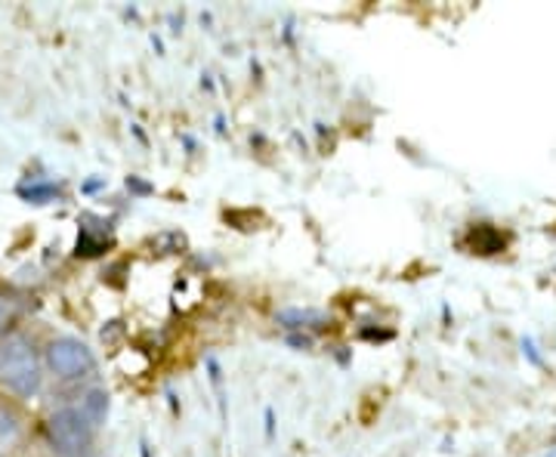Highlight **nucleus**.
Listing matches in <instances>:
<instances>
[{
	"label": "nucleus",
	"mask_w": 556,
	"mask_h": 457,
	"mask_svg": "<svg viewBox=\"0 0 556 457\" xmlns=\"http://www.w3.org/2000/svg\"><path fill=\"white\" fill-rule=\"evenodd\" d=\"M40 358L35 343L25 334H13L0 343V386L20 398H31L40 393Z\"/></svg>",
	"instance_id": "f257e3e1"
},
{
	"label": "nucleus",
	"mask_w": 556,
	"mask_h": 457,
	"mask_svg": "<svg viewBox=\"0 0 556 457\" xmlns=\"http://www.w3.org/2000/svg\"><path fill=\"white\" fill-rule=\"evenodd\" d=\"M93 423L80 415V408H62L47 423L50 445L60 457H87L93 445Z\"/></svg>",
	"instance_id": "f03ea898"
},
{
	"label": "nucleus",
	"mask_w": 556,
	"mask_h": 457,
	"mask_svg": "<svg viewBox=\"0 0 556 457\" xmlns=\"http://www.w3.org/2000/svg\"><path fill=\"white\" fill-rule=\"evenodd\" d=\"M47 368L60 380H84L97 375V356L87 343L75 338H56L47 346Z\"/></svg>",
	"instance_id": "7ed1b4c3"
},
{
	"label": "nucleus",
	"mask_w": 556,
	"mask_h": 457,
	"mask_svg": "<svg viewBox=\"0 0 556 457\" xmlns=\"http://www.w3.org/2000/svg\"><path fill=\"white\" fill-rule=\"evenodd\" d=\"M80 415L93 423V430L102 427L105 418H109V393H105V390H90V393L84 396V402H80Z\"/></svg>",
	"instance_id": "20e7f679"
},
{
	"label": "nucleus",
	"mask_w": 556,
	"mask_h": 457,
	"mask_svg": "<svg viewBox=\"0 0 556 457\" xmlns=\"http://www.w3.org/2000/svg\"><path fill=\"white\" fill-rule=\"evenodd\" d=\"M278 325H285V328H318V325H325L328 316L325 313H316V309H281L276 316Z\"/></svg>",
	"instance_id": "39448f33"
},
{
	"label": "nucleus",
	"mask_w": 556,
	"mask_h": 457,
	"mask_svg": "<svg viewBox=\"0 0 556 457\" xmlns=\"http://www.w3.org/2000/svg\"><path fill=\"white\" fill-rule=\"evenodd\" d=\"M20 430H22L20 415H16L13 408L0 405V448H3V445H13V442L20 439Z\"/></svg>",
	"instance_id": "423d86ee"
},
{
	"label": "nucleus",
	"mask_w": 556,
	"mask_h": 457,
	"mask_svg": "<svg viewBox=\"0 0 556 457\" xmlns=\"http://www.w3.org/2000/svg\"><path fill=\"white\" fill-rule=\"evenodd\" d=\"M22 195H25L28 201H35V204H43V201L56 199V195H60V189H56V186H35V189H25Z\"/></svg>",
	"instance_id": "0eeeda50"
},
{
	"label": "nucleus",
	"mask_w": 556,
	"mask_h": 457,
	"mask_svg": "<svg viewBox=\"0 0 556 457\" xmlns=\"http://www.w3.org/2000/svg\"><path fill=\"white\" fill-rule=\"evenodd\" d=\"M522 350H526V353H529V358H532V361H535V365H541V358H538V353H535V343H532V340H522Z\"/></svg>",
	"instance_id": "6e6552de"
},
{
	"label": "nucleus",
	"mask_w": 556,
	"mask_h": 457,
	"mask_svg": "<svg viewBox=\"0 0 556 457\" xmlns=\"http://www.w3.org/2000/svg\"><path fill=\"white\" fill-rule=\"evenodd\" d=\"M127 189H137V192H149V186L146 182H139V179H127Z\"/></svg>",
	"instance_id": "1a4fd4ad"
},
{
	"label": "nucleus",
	"mask_w": 556,
	"mask_h": 457,
	"mask_svg": "<svg viewBox=\"0 0 556 457\" xmlns=\"http://www.w3.org/2000/svg\"><path fill=\"white\" fill-rule=\"evenodd\" d=\"M288 343H294V346H313L309 338H288Z\"/></svg>",
	"instance_id": "9d476101"
},
{
	"label": "nucleus",
	"mask_w": 556,
	"mask_h": 457,
	"mask_svg": "<svg viewBox=\"0 0 556 457\" xmlns=\"http://www.w3.org/2000/svg\"><path fill=\"white\" fill-rule=\"evenodd\" d=\"M0 316H3V306H0Z\"/></svg>",
	"instance_id": "9b49d317"
}]
</instances>
